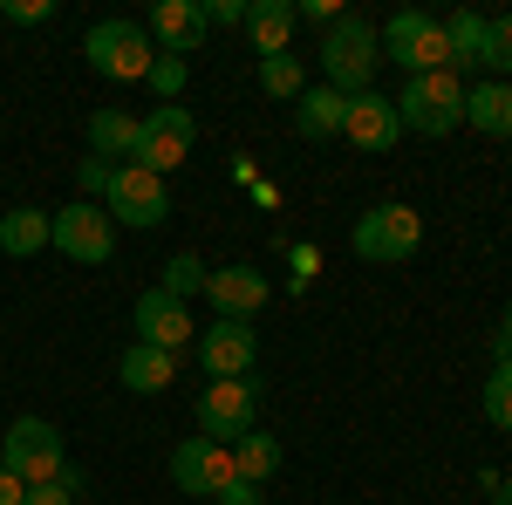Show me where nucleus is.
I'll return each mask as SVG.
<instances>
[{
  "mask_svg": "<svg viewBox=\"0 0 512 505\" xmlns=\"http://www.w3.org/2000/svg\"><path fill=\"white\" fill-rule=\"evenodd\" d=\"M82 55H89L96 76H110V82H144L151 62H158L151 28H137V21H96V28L82 35Z\"/></svg>",
  "mask_w": 512,
  "mask_h": 505,
  "instance_id": "nucleus-5",
  "label": "nucleus"
},
{
  "mask_svg": "<svg viewBox=\"0 0 512 505\" xmlns=\"http://www.w3.org/2000/svg\"><path fill=\"white\" fill-rule=\"evenodd\" d=\"M465 123H472V130H485V137H512V82L465 89Z\"/></svg>",
  "mask_w": 512,
  "mask_h": 505,
  "instance_id": "nucleus-22",
  "label": "nucleus"
},
{
  "mask_svg": "<svg viewBox=\"0 0 512 505\" xmlns=\"http://www.w3.org/2000/svg\"><path fill=\"white\" fill-rule=\"evenodd\" d=\"M485 417L499 430H512V362H492V383H485Z\"/></svg>",
  "mask_w": 512,
  "mask_h": 505,
  "instance_id": "nucleus-27",
  "label": "nucleus"
},
{
  "mask_svg": "<svg viewBox=\"0 0 512 505\" xmlns=\"http://www.w3.org/2000/svg\"><path fill=\"white\" fill-rule=\"evenodd\" d=\"M55 14V0H0V21H14V28H41Z\"/></svg>",
  "mask_w": 512,
  "mask_h": 505,
  "instance_id": "nucleus-31",
  "label": "nucleus"
},
{
  "mask_svg": "<svg viewBox=\"0 0 512 505\" xmlns=\"http://www.w3.org/2000/svg\"><path fill=\"white\" fill-rule=\"evenodd\" d=\"M485 69H499V76H512V14H499V21H485V55H478Z\"/></svg>",
  "mask_w": 512,
  "mask_h": 505,
  "instance_id": "nucleus-28",
  "label": "nucleus"
},
{
  "mask_svg": "<svg viewBox=\"0 0 512 505\" xmlns=\"http://www.w3.org/2000/svg\"><path fill=\"white\" fill-rule=\"evenodd\" d=\"M48 246H55V253H69V260H82V267H103V260L117 253V219H110V205H96V198L62 205Z\"/></svg>",
  "mask_w": 512,
  "mask_h": 505,
  "instance_id": "nucleus-7",
  "label": "nucleus"
},
{
  "mask_svg": "<svg viewBox=\"0 0 512 505\" xmlns=\"http://www.w3.org/2000/svg\"><path fill=\"white\" fill-rule=\"evenodd\" d=\"M444 48H451V76L472 69L478 55H485V14H472V7L444 14Z\"/></svg>",
  "mask_w": 512,
  "mask_h": 505,
  "instance_id": "nucleus-23",
  "label": "nucleus"
},
{
  "mask_svg": "<svg viewBox=\"0 0 512 505\" xmlns=\"http://www.w3.org/2000/svg\"><path fill=\"white\" fill-rule=\"evenodd\" d=\"M192 335H198V328H192V308H185V301H171L164 287H151V294L137 301V342H151V349H171V355H178Z\"/></svg>",
  "mask_w": 512,
  "mask_h": 505,
  "instance_id": "nucleus-14",
  "label": "nucleus"
},
{
  "mask_svg": "<svg viewBox=\"0 0 512 505\" xmlns=\"http://www.w3.org/2000/svg\"><path fill=\"white\" fill-rule=\"evenodd\" d=\"M219 505H260V485H246V478H226V485H219Z\"/></svg>",
  "mask_w": 512,
  "mask_h": 505,
  "instance_id": "nucleus-34",
  "label": "nucleus"
},
{
  "mask_svg": "<svg viewBox=\"0 0 512 505\" xmlns=\"http://www.w3.org/2000/svg\"><path fill=\"white\" fill-rule=\"evenodd\" d=\"M376 48L390 55L403 76H431V69H451L444 21H437V14H424V7H403V14H390V28H383V41H376Z\"/></svg>",
  "mask_w": 512,
  "mask_h": 505,
  "instance_id": "nucleus-6",
  "label": "nucleus"
},
{
  "mask_svg": "<svg viewBox=\"0 0 512 505\" xmlns=\"http://www.w3.org/2000/svg\"><path fill=\"white\" fill-rule=\"evenodd\" d=\"M253 362H260V335H253V321H212V328H198V369H205L212 383H239V376H253Z\"/></svg>",
  "mask_w": 512,
  "mask_h": 505,
  "instance_id": "nucleus-11",
  "label": "nucleus"
},
{
  "mask_svg": "<svg viewBox=\"0 0 512 505\" xmlns=\"http://www.w3.org/2000/svg\"><path fill=\"white\" fill-rule=\"evenodd\" d=\"M396 103V123L403 130H417V137H451L458 123H465V82L451 76V69H431V76H410L403 82V96Z\"/></svg>",
  "mask_w": 512,
  "mask_h": 505,
  "instance_id": "nucleus-1",
  "label": "nucleus"
},
{
  "mask_svg": "<svg viewBox=\"0 0 512 505\" xmlns=\"http://www.w3.org/2000/svg\"><path fill=\"white\" fill-rule=\"evenodd\" d=\"M485 499H492V505H512V478H485Z\"/></svg>",
  "mask_w": 512,
  "mask_h": 505,
  "instance_id": "nucleus-36",
  "label": "nucleus"
},
{
  "mask_svg": "<svg viewBox=\"0 0 512 505\" xmlns=\"http://www.w3.org/2000/svg\"><path fill=\"white\" fill-rule=\"evenodd\" d=\"M137 130H144V117L96 110V117H89V157H103V164H117V157H137Z\"/></svg>",
  "mask_w": 512,
  "mask_h": 505,
  "instance_id": "nucleus-21",
  "label": "nucleus"
},
{
  "mask_svg": "<svg viewBox=\"0 0 512 505\" xmlns=\"http://www.w3.org/2000/svg\"><path fill=\"white\" fill-rule=\"evenodd\" d=\"M342 137H349L355 151H390L396 137H403V123H396V103H390V96H376V89L349 96V123H342Z\"/></svg>",
  "mask_w": 512,
  "mask_h": 505,
  "instance_id": "nucleus-15",
  "label": "nucleus"
},
{
  "mask_svg": "<svg viewBox=\"0 0 512 505\" xmlns=\"http://www.w3.org/2000/svg\"><path fill=\"white\" fill-rule=\"evenodd\" d=\"M82 198H96V205H103V192H110V164H103V157H82Z\"/></svg>",
  "mask_w": 512,
  "mask_h": 505,
  "instance_id": "nucleus-33",
  "label": "nucleus"
},
{
  "mask_svg": "<svg viewBox=\"0 0 512 505\" xmlns=\"http://www.w3.org/2000/svg\"><path fill=\"white\" fill-rule=\"evenodd\" d=\"M492 349H499V362H512V308H506V321H499V342H492Z\"/></svg>",
  "mask_w": 512,
  "mask_h": 505,
  "instance_id": "nucleus-37",
  "label": "nucleus"
},
{
  "mask_svg": "<svg viewBox=\"0 0 512 505\" xmlns=\"http://www.w3.org/2000/svg\"><path fill=\"white\" fill-rule=\"evenodd\" d=\"M103 205H110V219H117V226H137V233H151V226L171 219V192H164L158 171H144V164H117Z\"/></svg>",
  "mask_w": 512,
  "mask_h": 505,
  "instance_id": "nucleus-8",
  "label": "nucleus"
},
{
  "mask_svg": "<svg viewBox=\"0 0 512 505\" xmlns=\"http://www.w3.org/2000/svg\"><path fill=\"white\" fill-rule=\"evenodd\" d=\"M205 35H212V28H205L198 0H158V7H151V48H158V55H192Z\"/></svg>",
  "mask_w": 512,
  "mask_h": 505,
  "instance_id": "nucleus-16",
  "label": "nucleus"
},
{
  "mask_svg": "<svg viewBox=\"0 0 512 505\" xmlns=\"http://www.w3.org/2000/svg\"><path fill=\"white\" fill-rule=\"evenodd\" d=\"M192 144H198L192 110H178V103H158V110L144 117V130H137V157H130V164H144V171L171 178V171L192 157Z\"/></svg>",
  "mask_w": 512,
  "mask_h": 505,
  "instance_id": "nucleus-10",
  "label": "nucleus"
},
{
  "mask_svg": "<svg viewBox=\"0 0 512 505\" xmlns=\"http://www.w3.org/2000/svg\"><path fill=\"white\" fill-rule=\"evenodd\" d=\"M21 499H28V485H21V478H14V471L0 465V505H21Z\"/></svg>",
  "mask_w": 512,
  "mask_h": 505,
  "instance_id": "nucleus-35",
  "label": "nucleus"
},
{
  "mask_svg": "<svg viewBox=\"0 0 512 505\" xmlns=\"http://www.w3.org/2000/svg\"><path fill=\"white\" fill-rule=\"evenodd\" d=\"M144 82L158 89V103H178V96H185V55H158Z\"/></svg>",
  "mask_w": 512,
  "mask_h": 505,
  "instance_id": "nucleus-29",
  "label": "nucleus"
},
{
  "mask_svg": "<svg viewBox=\"0 0 512 505\" xmlns=\"http://www.w3.org/2000/svg\"><path fill=\"white\" fill-rule=\"evenodd\" d=\"M376 28L362 21V14H342L328 35H321V82L328 89H342V96H362L369 82H376Z\"/></svg>",
  "mask_w": 512,
  "mask_h": 505,
  "instance_id": "nucleus-2",
  "label": "nucleus"
},
{
  "mask_svg": "<svg viewBox=\"0 0 512 505\" xmlns=\"http://www.w3.org/2000/svg\"><path fill=\"white\" fill-rule=\"evenodd\" d=\"M355 260H369V267H390V260H410L417 246H424V219L410 212V205H396V198H383V205H369L362 219H355Z\"/></svg>",
  "mask_w": 512,
  "mask_h": 505,
  "instance_id": "nucleus-4",
  "label": "nucleus"
},
{
  "mask_svg": "<svg viewBox=\"0 0 512 505\" xmlns=\"http://www.w3.org/2000/svg\"><path fill=\"white\" fill-rule=\"evenodd\" d=\"M205 260H198V253H178V260H164V294H171V301H192V294H205Z\"/></svg>",
  "mask_w": 512,
  "mask_h": 505,
  "instance_id": "nucleus-26",
  "label": "nucleus"
},
{
  "mask_svg": "<svg viewBox=\"0 0 512 505\" xmlns=\"http://www.w3.org/2000/svg\"><path fill=\"white\" fill-rule=\"evenodd\" d=\"M205 28H246V0H198Z\"/></svg>",
  "mask_w": 512,
  "mask_h": 505,
  "instance_id": "nucleus-32",
  "label": "nucleus"
},
{
  "mask_svg": "<svg viewBox=\"0 0 512 505\" xmlns=\"http://www.w3.org/2000/svg\"><path fill=\"white\" fill-rule=\"evenodd\" d=\"M246 35H253V55H287V35H294V0H246Z\"/></svg>",
  "mask_w": 512,
  "mask_h": 505,
  "instance_id": "nucleus-19",
  "label": "nucleus"
},
{
  "mask_svg": "<svg viewBox=\"0 0 512 505\" xmlns=\"http://www.w3.org/2000/svg\"><path fill=\"white\" fill-rule=\"evenodd\" d=\"M76 492H82V478H76V471H62L55 485H28V499H21V505H76Z\"/></svg>",
  "mask_w": 512,
  "mask_h": 505,
  "instance_id": "nucleus-30",
  "label": "nucleus"
},
{
  "mask_svg": "<svg viewBox=\"0 0 512 505\" xmlns=\"http://www.w3.org/2000/svg\"><path fill=\"white\" fill-rule=\"evenodd\" d=\"M267 273L260 267H212L205 273V301H212V314L219 321H253V314L267 308Z\"/></svg>",
  "mask_w": 512,
  "mask_h": 505,
  "instance_id": "nucleus-13",
  "label": "nucleus"
},
{
  "mask_svg": "<svg viewBox=\"0 0 512 505\" xmlns=\"http://www.w3.org/2000/svg\"><path fill=\"white\" fill-rule=\"evenodd\" d=\"M253 417H260V389H253V376L198 389V437H212V444H226V451H233L239 437L253 430Z\"/></svg>",
  "mask_w": 512,
  "mask_h": 505,
  "instance_id": "nucleus-9",
  "label": "nucleus"
},
{
  "mask_svg": "<svg viewBox=\"0 0 512 505\" xmlns=\"http://www.w3.org/2000/svg\"><path fill=\"white\" fill-rule=\"evenodd\" d=\"M342 123H349V96H342V89H328V82H315V89L294 103V130H301L308 144H321V137H342Z\"/></svg>",
  "mask_w": 512,
  "mask_h": 505,
  "instance_id": "nucleus-18",
  "label": "nucleus"
},
{
  "mask_svg": "<svg viewBox=\"0 0 512 505\" xmlns=\"http://www.w3.org/2000/svg\"><path fill=\"white\" fill-rule=\"evenodd\" d=\"M226 478H233V451L212 444V437H185V444L171 451V485L192 492V499H219Z\"/></svg>",
  "mask_w": 512,
  "mask_h": 505,
  "instance_id": "nucleus-12",
  "label": "nucleus"
},
{
  "mask_svg": "<svg viewBox=\"0 0 512 505\" xmlns=\"http://www.w3.org/2000/svg\"><path fill=\"white\" fill-rule=\"evenodd\" d=\"M117 383L123 389H137V396H158V389L178 383V355L171 349H151V342H130L117 362Z\"/></svg>",
  "mask_w": 512,
  "mask_h": 505,
  "instance_id": "nucleus-17",
  "label": "nucleus"
},
{
  "mask_svg": "<svg viewBox=\"0 0 512 505\" xmlns=\"http://www.w3.org/2000/svg\"><path fill=\"white\" fill-rule=\"evenodd\" d=\"M233 471L246 478V485H267V478L280 471V444H274V437H260V430H246V437L233 444Z\"/></svg>",
  "mask_w": 512,
  "mask_h": 505,
  "instance_id": "nucleus-24",
  "label": "nucleus"
},
{
  "mask_svg": "<svg viewBox=\"0 0 512 505\" xmlns=\"http://www.w3.org/2000/svg\"><path fill=\"white\" fill-rule=\"evenodd\" d=\"M0 465L14 471L21 485H55L69 471V451H62V430L41 424V417H14L0 430Z\"/></svg>",
  "mask_w": 512,
  "mask_h": 505,
  "instance_id": "nucleus-3",
  "label": "nucleus"
},
{
  "mask_svg": "<svg viewBox=\"0 0 512 505\" xmlns=\"http://www.w3.org/2000/svg\"><path fill=\"white\" fill-rule=\"evenodd\" d=\"M260 89H267L274 103H301V96H308V69H301V55H267V62H260Z\"/></svg>",
  "mask_w": 512,
  "mask_h": 505,
  "instance_id": "nucleus-25",
  "label": "nucleus"
},
{
  "mask_svg": "<svg viewBox=\"0 0 512 505\" xmlns=\"http://www.w3.org/2000/svg\"><path fill=\"white\" fill-rule=\"evenodd\" d=\"M55 233V212H41V205H14L7 219H0V253L7 260H35L41 246Z\"/></svg>",
  "mask_w": 512,
  "mask_h": 505,
  "instance_id": "nucleus-20",
  "label": "nucleus"
}]
</instances>
